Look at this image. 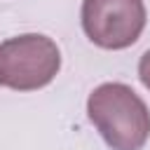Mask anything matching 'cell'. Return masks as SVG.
Instances as JSON below:
<instances>
[{"label":"cell","mask_w":150,"mask_h":150,"mask_svg":"<svg viewBox=\"0 0 150 150\" xmlns=\"http://www.w3.org/2000/svg\"><path fill=\"white\" fill-rule=\"evenodd\" d=\"M61 68L56 42L42 33H23L0 45V84L14 91L47 87Z\"/></svg>","instance_id":"7a4b0ae2"},{"label":"cell","mask_w":150,"mask_h":150,"mask_svg":"<svg viewBox=\"0 0 150 150\" xmlns=\"http://www.w3.org/2000/svg\"><path fill=\"white\" fill-rule=\"evenodd\" d=\"M82 28L101 49H127L145 28L143 0H82Z\"/></svg>","instance_id":"3957f363"},{"label":"cell","mask_w":150,"mask_h":150,"mask_svg":"<svg viewBox=\"0 0 150 150\" xmlns=\"http://www.w3.org/2000/svg\"><path fill=\"white\" fill-rule=\"evenodd\" d=\"M138 77H141L143 87L150 89V49H148V52L141 56V61H138Z\"/></svg>","instance_id":"277c9868"},{"label":"cell","mask_w":150,"mask_h":150,"mask_svg":"<svg viewBox=\"0 0 150 150\" xmlns=\"http://www.w3.org/2000/svg\"><path fill=\"white\" fill-rule=\"evenodd\" d=\"M87 115L112 150H141L150 138V110L129 84H98L87 98Z\"/></svg>","instance_id":"6da1fadb"}]
</instances>
